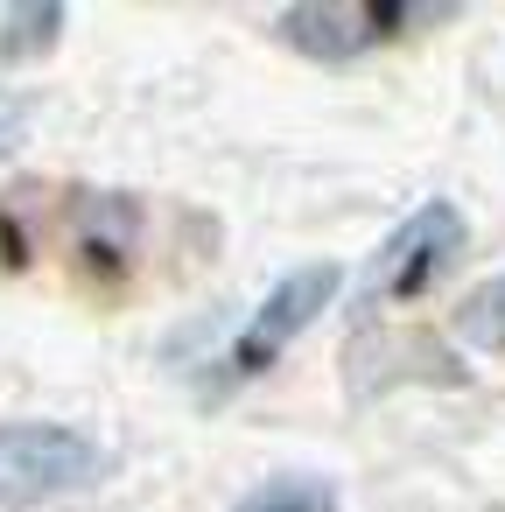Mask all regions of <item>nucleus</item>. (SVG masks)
Segmentation results:
<instances>
[{
  "mask_svg": "<svg viewBox=\"0 0 505 512\" xmlns=\"http://www.w3.org/2000/svg\"><path fill=\"white\" fill-rule=\"evenodd\" d=\"M106 449L64 421H8L0 428V505H36L99 484Z\"/></svg>",
  "mask_w": 505,
  "mask_h": 512,
  "instance_id": "f257e3e1",
  "label": "nucleus"
},
{
  "mask_svg": "<svg viewBox=\"0 0 505 512\" xmlns=\"http://www.w3.org/2000/svg\"><path fill=\"white\" fill-rule=\"evenodd\" d=\"M337 288H344V267L337 260H309V267H295V274H281L274 281V295L253 309V323L239 330V344H232V372L246 379V372H260L267 358H281L330 302H337Z\"/></svg>",
  "mask_w": 505,
  "mask_h": 512,
  "instance_id": "f03ea898",
  "label": "nucleus"
},
{
  "mask_svg": "<svg viewBox=\"0 0 505 512\" xmlns=\"http://www.w3.org/2000/svg\"><path fill=\"white\" fill-rule=\"evenodd\" d=\"M463 246V218H456V204H421L414 218H400L393 232H386V246L372 253V274H365V288L372 295H400V288H421L449 253Z\"/></svg>",
  "mask_w": 505,
  "mask_h": 512,
  "instance_id": "7ed1b4c3",
  "label": "nucleus"
},
{
  "mask_svg": "<svg viewBox=\"0 0 505 512\" xmlns=\"http://www.w3.org/2000/svg\"><path fill=\"white\" fill-rule=\"evenodd\" d=\"M232 512H337V491L323 484V477H274V484H260V491H246Z\"/></svg>",
  "mask_w": 505,
  "mask_h": 512,
  "instance_id": "20e7f679",
  "label": "nucleus"
},
{
  "mask_svg": "<svg viewBox=\"0 0 505 512\" xmlns=\"http://www.w3.org/2000/svg\"><path fill=\"white\" fill-rule=\"evenodd\" d=\"M456 330H463V344H477V351H498V344H505V274L463 302Z\"/></svg>",
  "mask_w": 505,
  "mask_h": 512,
  "instance_id": "39448f33",
  "label": "nucleus"
},
{
  "mask_svg": "<svg viewBox=\"0 0 505 512\" xmlns=\"http://www.w3.org/2000/svg\"><path fill=\"white\" fill-rule=\"evenodd\" d=\"M8 29H15V36L0 43V57H29V36L50 43V36L64 29V15H57V8H22V15H8Z\"/></svg>",
  "mask_w": 505,
  "mask_h": 512,
  "instance_id": "423d86ee",
  "label": "nucleus"
},
{
  "mask_svg": "<svg viewBox=\"0 0 505 512\" xmlns=\"http://www.w3.org/2000/svg\"><path fill=\"white\" fill-rule=\"evenodd\" d=\"M22 127H29V113H22L15 99H0V148H15V141H22Z\"/></svg>",
  "mask_w": 505,
  "mask_h": 512,
  "instance_id": "0eeeda50",
  "label": "nucleus"
}]
</instances>
